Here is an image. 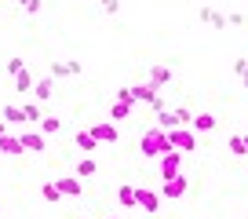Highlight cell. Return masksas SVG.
<instances>
[{
  "label": "cell",
  "instance_id": "cell-1",
  "mask_svg": "<svg viewBox=\"0 0 248 219\" xmlns=\"http://www.w3.org/2000/svg\"><path fill=\"white\" fill-rule=\"evenodd\" d=\"M168 150H171L168 132H161V128L142 132V139H139V154H142V157H161V154H168Z\"/></svg>",
  "mask_w": 248,
  "mask_h": 219
},
{
  "label": "cell",
  "instance_id": "cell-2",
  "mask_svg": "<svg viewBox=\"0 0 248 219\" xmlns=\"http://www.w3.org/2000/svg\"><path fill=\"white\" fill-rule=\"evenodd\" d=\"M168 142H171V150L190 154V150H197V132H194V128H171V132H168Z\"/></svg>",
  "mask_w": 248,
  "mask_h": 219
},
{
  "label": "cell",
  "instance_id": "cell-3",
  "mask_svg": "<svg viewBox=\"0 0 248 219\" xmlns=\"http://www.w3.org/2000/svg\"><path fill=\"white\" fill-rule=\"evenodd\" d=\"M157 168H161V179H171V175L183 172V150H168V154L157 157Z\"/></svg>",
  "mask_w": 248,
  "mask_h": 219
},
{
  "label": "cell",
  "instance_id": "cell-4",
  "mask_svg": "<svg viewBox=\"0 0 248 219\" xmlns=\"http://www.w3.org/2000/svg\"><path fill=\"white\" fill-rule=\"evenodd\" d=\"M190 190V179H186L183 172L179 175H171V179H164V187H161V197L164 201H183V194Z\"/></svg>",
  "mask_w": 248,
  "mask_h": 219
},
{
  "label": "cell",
  "instance_id": "cell-5",
  "mask_svg": "<svg viewBox=\"0 0 248 219\" xmlns=\"http://www.w3.org/2000/svg\"><path fill=\"white\" fill-rule=\"evenodd\" d=\"M132 92H135V102H146V106H150V110H157V113L164 110V99H161V92H157V88L150 84V80H146V84H135Z\"/></svg>",
  "mask_w": 248,
  "mask_h": 219
},
{
  "label": "cell",
  "instance_id": "cell-6",
  "mask_svg": "<svg viewBox=\"0 0 248 219\" xmlns=\"http://www.w3.org/2000/svg\"><path fill=\"white\" fill-rule=\"evenodd\" d=\"M197 22L212 26V30H226V26H230V22H226V15H223V11H216L212 4H201V8H197Z\"/></svg>",
  "mask_w": 248,
  "mask_h": 219
},
{
  "label": "cell",
  "instance_id": "cell-7",
  "mask_svg": "<svg viewBox=\"0 0 248 219\" xmlns=\"http://www.w3.org/2000/svg\"><path fill=\"white\" fill-rule=\"evenodd\" d=\"M84 70V66H80V59H66V63H62V59H55L51 63V77L59 80V77H77V73Z\"/></svg>",
  "mask_w": 248,
  "mask_h": 219
},
{
  "label": "cell",
  "instance_id": "cell-8",
  "mask_svg": "<svg viewBox=\"0 0 248 219\" xmlns=\"http://www.w3.org/2000/svg\"><path fill=\"white\" fill-rule=\"evenodd\" d=\"M55 187H59L62 197H80L84 183H80V175H59V179H55Z\"/></svg>",
  "mask_w": 248,
  "mask_h": 219
},
{
  "label": "cell",
  "instance_id": "cell-9",
  "mask_svg": "<svg viewBox=\"0 0 248 219\" xmlns=\"http://www.w3.org/2000/svg\"><path fill=\"white\" fill-rule=\"evenodd\" d=\"M92 135H95V142H117V139H121V132H117L113 121H99V125H92Z\"/></svg>",
  "mask_w": 248,
  "mask_h": 219
},
{
  "label": "cell",
  "instance_id": "cell-10",
  "mask_svg": "<svg viewBox=\"0 0 248 219\" xmlns=\"http://www.w3.org/2000/svg\"><path fill=\"white\" fill-rule=\"evenodd\" d=\"M135 201H139V208L150 212V216H157V208H161V194H154V190H139L135 187Z\"/></svg>",
  "mask_w": 248,
  "mask_h": 219
},
{
  "label": "cell",
  "instance_id": "cell-11",
  "mask_svg": "<svg viewBox=\"0 0 248 219\" xmlns=\"http://www.w3.org/2000/svg\"><path fill=\"white\" fill-rule=\"evenodd\" d=\"M0 154L4 157H18V154H26V146H22V135H0Z\"/></svg>",
  "mask_w": 248,
  "mask_h": 219
},
{
  "label": "cell",
  "instance_id": "cell-12",
  "mask_svg": "<svg viewBox=\"0 0 248 219\" xmlns=\"http://www.w3.org/2000/svg\"><path fill=\"white\" fill-rule=\"evenodd\" d=\"M22 146L30 150V154H44L47 135H44V132H26V135H22Z\"/></svg>",
  "mask_w": 248,
  "mask_h": 219
},
{
  "label": "cell",
  "instance_id": "cell-13",
  "mask_svg": "<svg viewBox=\"0 0 248 219\" xmlns=\"http://www.w3.org/2000/svg\"><path fill=\"white\" fill-rule=\"evenodd\" d=\"M171 80V66H150V84L154 88H164Z\"/></svg>",
  "mask_w": 248,
  "mask_h": 219
},
{
  "label": "cell",
  "instance_id": "cell-14",
  "mask_svg": "<svg viewBox=\"0 0 248 219\" xmlns=\"http://www.w3.org/2000/svg\"><path fill=\"white\" fill-rule=\"evenodd\" d=\"M33 92H37V102H47V99L55 95V77H40Z\"/></svg>",
  "mask_w": 248,
  "mask_h": 219
},
{
  "label": "cell",
  "instance_id": "cell-15",
  "mask_svg": "<svg viewBox=\"0 0 248 219\" xmlns=\"http://www.w3.org/2000/svg\"><path fill=\"white\" fill-rule=\"evenodd\" d=\"M219 121L212 117V113H194V132H216Z\"/></svg>",
  "mask_w": 248,
  "mask_h": 219
},
{
  "label": "cell",
  "instance_id": "cell-16",
  "mask_svg": "<svg viewBox=\"0 0 248 219\" xmlns=\"http://www.w3.org/2000/svg\"><path fill=\"white\" fill-rule=\"evenodd\" d=\"M40 132H44V135L62 132V117H55V113H44V117H40Z\"/></svg>",
  "mask_w": 248,
  "mask_h": 219
},
{
  "label": "cell",
  "instance_id": "cell-17",
  "mask_svg": "<svg viewBox=\"0 0 248 219\" xmlns=\"http://www.w3.org/2000/svg\"><path fill=\"white\" fill-rule=\"evenodd\" d=\"M226 150H230L233 157H245V154H248V142H245V135H230V139H226Z\"/></svg>",
  "mask_w": 248,
  "mask_h": 219
},
{
  "label": "cell",
  "instance_id": "cell-18",
  "mask_svg": "<svg viewBox=\"0 0 248 219\" xmlns=\"http://www.w3.org/2000/svg\"><path fill=\"white\" fill-rule=\"evenodd\" d=\"M15 92H33V73L30 70H18L15 73Z\"/></svg>",
  "mask_w": 248,
  "mask_h": 219
},
{
  "label": "cell",
  "instance_id": "cell-19",
  "mask_svg": "<svg viewBox=\"0 0 248 219\" xmlns=\"http://www.w3.org/2000/svg\"><path fill=\"white\" fill-rule=\"evenodd\" d=\"M132 117V106H124V102H113V110H109V121L113 125H121V121Z\"/></svg>",
  "mask_w": 248,
  "mask_h": 219
},
{
  "label": "cell",
  "instance_id": "cell-20",
  "mask_svg": "<svg viewBox=\"0 0 248 219\" xmlns=\"http://www.w3.org/2000/svg\"><path fill=\"white\" fill-rule=\"evenodd\" d=\"M22 117L30 121V125H40V117H44V110H40L37 102H26V106H22Z\"/></svg>",
  "mask_w": 248,
  "mask_h": 219
},
{
  "label": "cell",
  "instance_id": "cell-21",
  "mask_svg": "<svg viewBox=\"0 0 248 219\" xmlns=\"http://www.w3.org/2000/svg\"><path fill=\"white\" fill-rule=\"evenodd\" d=\"M117 201H121L124 208H135V204H139V201H135V187H121V190H117Z\"/></svg>",
  "mask_w": 248,
  "mask_h": 219
},
{
  "label": "cell",
  "instance_id": "cell-22",
  "mask_svg": "<svg viewBox=\"0 0 248 219\" xmlns=\"http://www.w3.org/2000/svg\"><path fill=\"white\" fill-rule=\"evenodd\" d=\"M77 150H80V154H95V135L92 132H80L77 135Z\"/></svg>",
  "mask_w": 248,
  "mask_h": 219
},
{
  "label": "cell",
  "instance_id": "cell-23",
  "mask_svg": "<svg viewBox=\"0 0 248 219\" xmlns=\"http://www.w3.org/2000/svg\"><path fill=\"white\" fill-rule=\"evenodd\" d=\"M40 197H44L47 204H55V201H62V194H59V187H55V183H44V187H40Z\"/></svg>",
  "mask_w": 248,
  "mask_h": 219
},
{
  "label": "cell",
  "instance_id": "cell-24",
  "mask_svg": "<svg viewBox=\"0 0 248 219\" xmlns=\"http://www.w3.org/2000/svg\"><path fill=\"white\" fill-rule=\"evenodd\" d=\"M4 121H8V125H22V106H4Z\"/></svg>",
  "mask_w": 248,
  "mask_h": 219
},
{
  "label": "cell",
  "instance_id": "cell-25",
  "mask_svg": "<svg viewBox=\"0 0 248 219\" xmlns=\"http://www.w3.org/2000/svg\"><path fill=\"white\" fill-rule=\"evenodd\" d=\"M77 175H80V179H92V175H95V161H92V157H84V161L77 164Z\"/></svg>",
  "mask_w": 248,
  "mask_h": 219
},
{
  "label": "cell",
  "instance_id": "cell-26",
  "mask_svg": "<svg viewBox=\"0 0 248 219\" xmlns=\"http://www.w3.org/2000/svg\"><path fill=\"white\" fill-rule=\"evenodd\" d=\"M113 99H117V102H124V106H135V92H132V88H117Z\"/></svg>",
  "mask_w": 248,
  "mask_h": 219
},
{
  "label": "cell",
  "instance_id": "cell-27",
  "mask_svg": "<svg viewBox=\"0 0 248 219\" xmlns=\"http://www.w3.org/2000/svg\"><path fill=\"white\" fill-rule=\"evenodd\" d=\"M99 8L106 11V15H117V11H121V0H99Z\"/></svg>",
  "mask_w": 248,
  "mask_h": 219
},
{
  "label": "cell",
  "instance_id": "cell-28",
  "mask_svg": "<svg viewBox=\"0 0 248 219\" xmlns=\"http://www.w3.org/2000/svg\"><path fill=\"white\" fill-rule=\"evenodd\" d=\"M18 70H26V63H22V59H8V77H15Z\"/></svg>",
  "mask_w": 248,
  "mask_h": 219
},
{
  "label": "cell",
  "instance_id": "cell-29",
  "mask_svg": "<svg viewBox=\"0 0 248 219\" xmlns=\"http://www.w3.org/2000/svg\"><path fill=\"white\" fill-rule=\"evenodd\" d=\"M226 22H230V26H245V22H248V18H245V15H241V11H230V15H226Z\"/></svg>",
  "mask_w": 248,
  "mask_h": 219
},
{
  "label": "cell",
  "instance_id": "cell-30",
  "mask_svg": "<svg viewBox=\"0 0 248 219\" xmlns=\"http://www.w3.org/2000/svg\"><path fill=\"white\" fill-rule=\"evenodd\" d=\"M22 11H26V15H37V11H40V0H30V4H26Z\"/></svg>",
  "mask_w": 248,
  "mask_h": 219
},
{
  "label": "cell",
  "instance_id": "cell-31",
  "mask_svg": "<svg viewBox=\"0 0 248 219\" xmlns=\"http://www.w3.org/2000/svg\"><path fill=\"white\" fill-rule=\"evenodd\" d=\"M241 88H248V70H245V73H241Z\"/></svg>",
  "mask_w": 248,
  "mask_h": 219
},
{
  "label": "cell",
  "instance_id": "cell-32",
  "mask_svg": "<svg viewBox=\"0 0 248 219\" xmlns=\"http://www.w3.org/2000/svg\"><path fill=\"white\" fill-rule=\"evenodd\" d=\"M0 135H8V121H0Z\"/></svg>",
  "mask_w": 248,
  "mask_h": 219
},
{
  "label": "cell",
  "instance_id": "cell-33",
  "mask_svg": "<svg viewBox=\"0 0 248 219\" xmlns=\"http://www.w3.org/2000/svg\"><path fill=\"white\" fill-rule=\"evenodd\" d=\"M15 4H18V8H26V4H30V0H15Z\"/></svg>",
  "mask_w": 248,
  "mask_h": 219
},
{
  "label": "cell",
  "instance_id": "cell-34",
  "mask_svg": "<svg viewBox=\"0 0 248 219\" xmlns=\"http://www.w3.org/2000/svg\"><path fill=\"white\" fill-rule=\"evenodd\" d=\"M0 219H4V208H0Z\"/></svg>",
  "mask_w": 248,
  "mask_h": 219
},
{
  "label": "cell",
  "instance_id": "cell-35",
  "mask_svg": "<svg viewBox=\"0 0 248 219\" xmlns=\"http://www.w3.org/2000/svg\"><path fill=\"white\" fill-rule=\"evenodd\" d=\"M245 142H248V135H245Z\"/></svg>",
  "mask_w": 248,
  "mask_h": 219
},
{
  "label": "cell",
  "instance_id": "cell-36",
  "mask_svg": "<svg viewBox=\"0 0 248 219\" xmlns=\"http://www.w3.org/2000/svg\"><path fill=\"white\" fill-rule=\"evenodd\" d=\"M109 219H117V216H109Z\"/></svg>",
  "mask_w": 248,
  "mask_h": 219
}]
</instances>
